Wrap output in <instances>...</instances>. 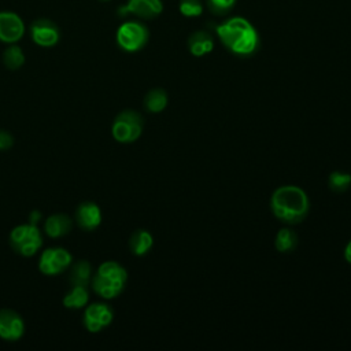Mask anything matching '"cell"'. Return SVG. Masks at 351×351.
<instances>
[{
    "label": "cell",
    "mask_w": 351,
    "mask_h": 351,
    "mask_svg": "<svg viewBox=\"0 0 351 351\" xmlns=\"http://www.w3.org/2000/svg\"><path fill=\"white\" fill-rule=\"evenodd\" d=\"M221 44L233 55L240 58L252 56L261 44L255 26L243 16H230L214 26Z\"/></svg>",
    "instance_id": "1"
},
{
    "label": "cell",
    "mask_w": 351,
    "mask_h": 351,
    "mask_svg": "<svg viewBox=\"0 0 351 351\" xmlns=\"http://www.w3.org/2000/svg\"><path fill=\"white\" fill-rule=\"evenodd\" d=\"M273 215L284 223L296 225L306 219L310 210L307 193L296 185L278 186L270 197Z\"/></svg>",
    "instance_id": "2"
},
{
    "label": "cell",
    "mask_w": 351,
    "mask_h": 351,
    "mask_svg": "<svg viewBox=\"0 0 351 351\" xmlns=\"http://www.w3.org/2000/svg\"><path fill=\"white\" fill-rule=\"evenodd\" d=\"M95 293L103 299H114L122 293L128 281L126 269L115 261L103 262L92 277Z\"/></svg>",
    "instance_id": "3"
},
{
    "label": "cell",
    "mask_w": 351,
    "mask_h": 351,
    "mask_svg": "<svg viewBox=\"0 0 351 351\" xmlns=\"http://www.w3.org/2000/svg\"><path fill=\"white\" fill-rule=\"evenodd\" d=\"M144 129V119L140 112L134 110L121 111L112 121L111 134L122 144H130L140 138Z\"/></svg>",
    "instance_id": "4"
},
{
    "label": "cell",
    "mask_w": 351,
    "mask_h": 351,
    "mask_svg": "<svg viewBox=\"0 0 351 351\" xmlns=\"http://www.w3.org/2000/svg\"><path fill=\"white\" fill-rule=\"evenodd\" d=\"M11 248L22 256H33L43 245L41 230L34 223H22L10 233Z\"/></svg>",
    "instance_id": "5"
},
{
    "label": "cell",
    "mask_w": 351,
    "mask_h": 351,
    "mask_svg": "<svg viewBox=\"0 0 351 351\" xmlns=\"http://www.w3.org/2000/svg\"><path fill=\"white\" fill-rule=\"evenodd\" d=\"M115 40L122 51L137 52L147 45L149 30L140 21H126L117 29Z\"/></svg>",
    "instance_id": "6"
},
{
    "label": "cell",
    "mask_w": 351,
    "mask_h": 351,
    "mask_svg": "<svg viewBox=\"0 0 351 351\" xmlns=\"http://www.w3.org/2000/svg\"><path fill=\"white\" fill-rule=\"evenodd\" d=\"M73 263L71 254L62 247L45 248L38 259V270L45 276H59Z\"/></svg>",
    "instance_id": "7"
},
{
    "label": "cell",
    "mask_w": 351,
    "mask_h": 351,
    "mask_svg": "<svg viewBox=\"0 0 351 351\" xmlns=\"http://www.w3.org/2000/svg\"><path fill=\"white\" fill-rule=\"evenodd\" d=\"M114 318L112 308L106 303H92L89 304L82 317V324L85 329L90 333H97L107 328Z\"/></svg>",
    "instance_id": "8"
},
{
    "label": "cell",
    "mask_w": 351,
    "mask_h": 351,
    "mask_svg": "<svg viewBox=\"0 0 351 351\" xmlns=\"http://www.w3.org/2000/svg\"><path fill=\"white\" fill-rule=\"evenodd\" d=\"M30 37L38 47L49 48L59 43L60 30L55 22L47 18H38L30 23Z\"/></svg>",
    "instance_id": "9"
},
{
    "label": "cell",
    "mask_w": 351,
    "mask_h": 351,
    "mask_svg": "<svg viewBox=\"0 0 351 351\" xmlns=\"http://www.w3.org/2000/svg\"><path fill=\"white\" fill-rule=\"evenodd\" d=\"M25 34L22 18L12 11H0V41L5 44L18 43Z\"/></svg>",
    "instance_id": "10"
},
{
    "label": "cell",
    "mask_w": 351,
    "mask_h": 351,
    "mask_svg": "<svg viewBox=\"0 0 351 351\" xmlns=\"http://www.w3.org/2000/svg\"><path fill=\"white\" fill-rule=\"evenodd\" d=\"M25 333V322L22 317L10 308L0 310V339L5 341H16Z\"/></svg>",
    "instance_id": "11"
},
{
    "label": "cell",
    "mask_w": 351,
    "mask_h": 351,
    "mask_svg": "<svg viewBox=\"0 0 351 351\" xmlns=\"http://www.w3.org/2000/svg\"><path fill=\"white\" fill-rule=\"evenodd\" d=\"M162 11V0H128V3L118 10V14L121 16L132 14L141 19H154L160 15Z\"/></svg>",
    "instance_id": "12"
},
{
    "label": "cell",
    "mask_w": 351,
    "mask_h": 351,
    "mask_svg": "<svg viewBox=\"0 0 351 351\" xmlns=\"http://www.w3.org/2000/svg\"><path fill=\"white\" fill-rule=\"evenodd\" d=\"M74 218L82 230L92 232L101 223V210L93 202H82L77 207Z\"/></svg>",
    "instance_id": "13"
},
{
    "label": "cell",
    "mask_w": 351,
    "mask_h": 351,
    "mask_svg": "<svg viewBox=\"0 0 351 351\" xmlns=\"http://www.w3.org/2000/svg\"><path fill=\"white\" fill-rule=\"evenodd\" d=\"M188 51L195 58H202L213 52L214 49V37L207 30L193 32L186 41Z\"/></svg>",
    "instance_id": "14"
},
{
    "label": "cell",
    "mask_w": 351,
    "mask_h": 351,
    "mask_svg": "<svg viewBox=\"0 0 351 351\" xmlns=\"http://www.w3.org/2000/svg\"><path fill=\"white\" fill-rule=\"evenodd\" d=\"M73 229V219L66 214H52L45 219L44 232L51 239H59L69 234Z\"/></svg>",
    "instance_id": "15"
},
{
    "label": "cell",
    "mask_w": 351,
    "mask_h": 351,
    "mask_svg": "<svg viewBox=\"0 0 351 351\" xmlns=\"http://www.w3.org/2000/svg\"><path fill=\"white\" fill-rule=\"evenodd\" d=\"M152 245H154V237L145 229L134 230L129 239V248L132 254L136 256H143L148 254Z\"/></svg>",
    "instance_id": "16"
},
{
    "label": "cell",
    "mask_w": 351,
    "mask_h": 351,
    "mask_svg": "<svg viewBox=\"0 0 351 351\" xmlns=\"http://www.w3.org/2000/svg\"><path fill=\"white\" fill-rule=\"evenodd\" d=\"M167 103H169L167 92L165 89H162V88H152V89H149L145 93L144 100H143L144 108L148 112H152V114L162 112L167 107Z\"/></svg>",
    "instance_id": "17"
},
{
    "label": "cell",
    "mask_w": 351,
    "mask_h": 351,
    "mask_svg": "<svg viewBox=\"0 0 351 351\" xmlns=\"http://www.w3.org/2000/svg\"><path fill=\"white\" fill-rule=\"evenodd\" d=\"M92 280V266L88 261H77L70 265L69 281L71 285L88 287Z\"/></svg>",
    "instance_id": "18"
},
{
    "label": "cell",
    "mask_w": 351,
    "mask_h": 351,
    "mask_svg": "<svg viewBox=\"0 0 351 351\" xmlns=\"http://www.w3.org/2000/svg\"><path fill=\"white\" fill-rule=\"evenodd\" d=\"M89 300L88 287L82 285H71V289L63 296V306L70 310H78L86 306Z\"/></svg>",
    "instance_id": "19"
},
{
    "label": "cell",
    "mask_w": 351,
    "mask_h": 351,
    "mask_svg": "<svg viewBox=\"0 0 351 351\" xmlns=\"http://www.w3.org/2000/svg\"><path fill=\"white\" fill-rule=\"evenodd\" d=\"M299 239L298 234L289 228H281L274 237V247L278 252L288 254L298 247Z\"/></svg>",
    "instance_id": "20"
},
{
    "label": "cell",
    "mask_w": 351,
    "mask_h": 351,
    "mask_svg": "<svg viewBox=\"0 0 351 351\" xmlns=\"http://www.w3.org/2000/svg\"><path fill=\"white\" fill-rule=\"evenodd\" d=\"M3 63L8 70H18L25 63V53L16 44H10L3 52Z\"/></svg>",
    "instance_id": "21"
},
{
    "label": "cell",
    "mask_w": 351,
    "mask_h": 351,
    "mask_svg": "<svg viewBox=\"0 0 351 351\" xmlns=\"http://www.w3.org/2000/svg\"><path fill=\"white\" fill-rule=\"evenodd\" d=\"M328 185H329L330 191H333L336 193L346 192L351 186V174L346 173V171L335 170L329 174Z\"/></svg>",
    "instance_id": "22"
},
{
    "label": "cell",
    "mask_w": 351,
    "mask_h": 351,
    "mask_svg": "<svg viewBox=\"0 0 351 351\" xmlns=\"http://www.w3.org/2000/svg\"><path fill=\"white\" fill-rule=\"evenodd\" d=\"M204 5L202 0H180L178 11L185 18H197L203 14Z\"/></svg>",
    "instance_id": "23"
},
{
    "label": "cell",
    "mask_w": 351,
    "mask_h": 351,
    "mask_svg": "<svg viewBox=\"0 0 351 351\" xmlns=\"http://www.w3.org/2000/svg\"><path fill=\"white\" fill-rule=\"evenodd\" d=\"M237 0H206V5L211 14L217 16L228 15L236 5Z\"/></svg>",
    "instance_id": "24"
},
{
    "label": "cell",
    "mask_w": 351,
    "mask_h": 351,
    "mask_svg": "<svg viewBox=\"0 0 351 351\" xmlns=\"http://www.w3.org/2000/svg\"><path fill=\"white\" fill-rule=\"evenodd\" d=\"M14 145V137L7 130L0 129V151L10 149Z\"/></svg>",
    "instance_id": "25"
},
{
    "label": "cell",
    "mask_w": 351,
    "mask_h": 351,
    "mask_svg": "<svg viewBox=\"0 0 351 351\" xmlns=\"http://www.w3.org/2000/svg\"><path fill=\"white\" fill-rule=\"evenodd\" d=\"M344 259H346V262H348L351 265V239L347 243V245L344 247Z\"/></svg>",
    "instance_id": "26"
},
{
    "label": "cell",
    "mask_w": 351,
    "mask_h": 351,
    "mask_svg": "<svg viewBox=\"0 0 351 351\" xmlns=\"http://www.w3.org/2000/svg\"><path fill=\"white\" fill-rule=\"evenodd\" d=\"M100 1H110V0H100Z\"/></svg>",
    "instance_id": "27"
}]
</instances>
